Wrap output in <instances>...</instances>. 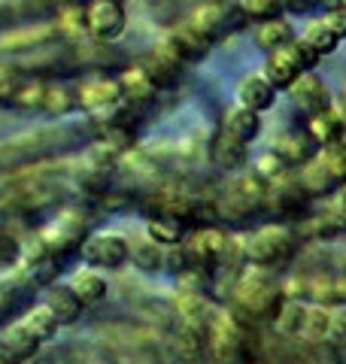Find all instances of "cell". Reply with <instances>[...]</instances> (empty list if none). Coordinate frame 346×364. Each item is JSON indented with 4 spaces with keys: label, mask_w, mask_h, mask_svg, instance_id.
Returning <instances> with one entry per match:
<instances>
[{
    "label": "cell",
    "mask_w": 346,
    "mask_h": 364,
    "mask_svg": "<svg viewBox=\"0 0 346 364\" xmlns=\"http://www.w3.org/2000/svg\"><path fill=\"white\" fill-rule=\"evenodd\" d=\"M283 286L268 277V267L249 264L240 267L234 277V289H231V301H234V316L240 322H271L276 306L283 304Z\"/></svg>",
    "instance_id": "6da1fadb"
},
{
    "label": "cell",
    "mask_w": 346,
    "mask_h": 364,
    "mask_svg": "<svg viewBox=\"0 0 346 364\" xmlns=\"http://www.w3.org/2000/svg\"><path fill=\"white\" fill-rule=\"evenodd\" d=\"M298 249V237L295 231H288L285 225H264L261 231H256L246 243V264H258V267H276L285 264Z\"/></svg>",
    "instance_id": "7a4b0ae2"
},
{
    "label": "cell",
    "mask_w": 346,
    "mask_h": 364,
    "mask_svg": "<svg viewBox=\"0 0 346 364\" xmlns=\"http://www.w3.org/2000/svg\"><path fill=\"white\" fill-rule=\"evenodd\" d=\"M246 21V16L240 13V6H234L231 0H201L198 6H192V13L186 16V25L204 33L210 43L222 40L228 31L240 28Z\"/></svg>",
    "instance_id": "3957f363"
},
{
    "label": "cell",
    "mask_w": 346,
    "mask_h": 364,
    "mask_svg": "<svg viewBox=\"0 0 346 364\" xmlns=\"http://www.w3.org/2000/svg\"><path fill=\"white\" fill-rule=\"evenodd\" d=\"M264 191H268V179H261L256 170L237 176L225 191V200L219 203V215H228L234 222L252 219L264 207Z\"/></svg>",
    "instance_id": "277c9868"
},
{
    "label": "cell",
    "mask_w": 346,
    "mask_h": 364,
    "mask_svg": "<svg viewBox=\"0 0 346 364\" xmlns=\"http://www.w3.org/2000/svg\"><path fill=\"white\" fill-rule=\"evenodd\" d=\"M79 255L88 267L98 270H119L122 264H128L131 243L119 234H88L85 243L79 246Z\"/></svg>",
    "instance_id": "5b68a950"
},
{
    "label": "cell",
    "mask_w": 346,
    "mask_h": 364,
    "mask_svg": "<svg viewBox=\"0 0 346 364\" xmlns=\"http://www.w3.org/2000/svg\"><path fill=\"white\" fill-rule=\"evenodd\" d=\"M125 21H128V16H125L122 0H88L85 4V28L91 40L100 43L119 40Z\"/></svg>",
    "instance_id": "8992f818"
},
{
    "label": "cell",
    "mask_w": 346,
    "mask_h": 364,
    "mask_svg": "<svg viewBox=\"0 0 346 364\" xmlns=\"http://www.w3.org/2000/svg\"><path fill=\"white\" fill-rule=\"evenodd\" d=\"M125 100L119 76H88L76 85V107L83 112H110Z\"/></svg>",
    "instance_id": "52a82bcc"
},
{
    "label": "cell",
    "mask_w": 346,
    "mask_h": 364,
    "mask_svg": "<svg viewBox=\"0 0 346 364\" xmlns=\"http://www.w3.org/2000/svg\"><path fill=\"white\" fill-rule=\"evenodd\" d=\"M313 200L304 191V186L298 182V176H276L268 182V191H264V207L276 215H285V219H298L304 215L307 203Z\"/></svg>",
    "instance_id": "ba28073f"
},
{
    "label": "cell",
    "mask_w": 346,
    "mask_h": 364,
    "mask_svg": "<svg viewBox=\"0 0 346 364\" xmlns=\"http://www.w3.org/2000/svg\"><path fill=\"white\" fill-rule=\"evenodd\" d=\"M228 243H231V234L222 231L219 225H201V228H192V234L186 237V252L192 258V264L210 270L225 258Z\"/></svg>",
    "instance_id": "9c48e42d"
},
{
    "label": "cell",
    "mask_w": 346,
    "mask_h": 364,
    "mask_svg": "<svg viewBox=\"0 0 346 364\" xmlns=\"http://www.w3.org/2000/svg\"><path fill=\"white\" fill-rule=\"evenodd\" d=\"M85 237H88L85 222L79 219L76 213H67L40 234V243L46 246L49 255H70V252H79V246L85 243Z\"/></svg>",
    "instance_id": "30bf717a"
},
{
    "label": "cell",
    "mask_w": 346,
    "mask_h": 364,
    "mask_svg": "<svg viewBox=\"0 0 346 364\" xmlns=\"http://www.w3.org/2000/svg\"><path fill=\"white\" fill-rule=\"evenodd\" d=\"M288 97H292V104L301 109L304 116H313V112H322L331 107V91L316 70H307L298 76L295 82L288 85Z\"/></svg>",
    "instance_id": "8fae6325"
},
{
    "label": "cell",
    "mask_w": 346,
    "mask_h": 364,
    "mask_svg": "<svg viewBox=\"0 0 346 364\" xmlns=\"http://www.w3.org/2000/svg\"><path fill=\"white\" fill-rule=\"evenodd\" d=\"M161 43H164L167 49L177 52V58H179L182 64H198V61H204L206 55H210V46H213L210 40L204 37V33H198L194 28H189L186 21H182V25H177V28H170Z\"/></svg>",
    "instance_id": "7c38bea8"
},
{
    "label": "cell",
    "mask_w": 346,
    "mask_h": 364,
    "mask_svg": "<svg viewBox=\"0 0 346 364\" xmlns=\"http://www.w3.org/2000/svg\"><path fill=\"white\" fill-rule=\"evenodd\" d=\"M301 73L304 70H301V61H298L292 43L283 46V49L268 52V61H264V76H268V82L276 91H288V85H292Z\"/></svg>",
    "instance_id": "4fadbf2b"
},
{
    "label": "cell",
    "mask_w": 346,
    "mask_h": 364,
    "mask_svg": "<svg viewBox=\"0 0 346 364\" xmlns=\"http://www.w3.org/2000/svg\"><path fill=\"white\" fill-rule=\"evenodd\" d=\"M143 67H146V73L152 76V82L158 85V91H167V88H173L179 82L182 67H186V64L177 58V52H173V49H167L164 43H158Z\"/></svg>",
    "instance_id": "5bb4252c"
},
{
    "label": "cell",
    "mask_w": 346,
    "mask_h": 364,
    "mask_svg": "<svg viewBox=\"0 0 346 364\" xmlns=\"http://www.w3.org/2000/svg\"><path fill=\"white\" fill-rule=\"evenodd\" d=\"M237 104L256 112H268L276 104V88L268 82L264 73H249L237 85Z\"/></svg>",
    "instance_id": "9a60e30c"
},
{
    "label": "cell",
    "mask_w": 346,
    "mask_h": 364,
    "mask_svg": "<svg viewBox=\"0 0 346 364\" xmlns=\"http://www.w3.org/2000/svg\"><path fill=\"white\" fill-rule=\"evenodd\" d=\"M146 237L152 243L158 246H179V243H186V237H189V225L182 215L177 213H155V215H149V222H146Z\"/></svg>",
    "instance_id": "2e32d148"
},
{
    "label": "cell",
    "mask_w": 346,
    "mask_h": 364,
    "mask_svg": "<svg viewBox=\"0 0 346 364\" xmlns=\"http://www.w3.org/2000/svg\"><path fill=\"white\" fill-rule=\"evenodd\" d=\"M43 306L52 313V318L61 328L79 322V316H83V310H85V304L76 298V291L70 289V282H67V286H52L49 291H46Z\"/></svg>",
    "instance_id": "e0dca14e"
},
{
    "label": "cell",
    "mask_w": 346,
    "mask_h": 364,
    "mask_svg": "<svg viewBox=\"0 0 346 364\" xmlns=\"http://www.w3.org/2000/svg\"><path fill=\"white\" fill-rule=\"evenodd\" d=\"M307 134L316 140L319 149H325V146L343 140L346 134V116L340 109H322V112H313V116H307Z\"/></svg>",
    "instance_id": "ac0fdd59"
},
{
    "label": "cell",
    "mask_w": 346,
    "mask_h": 364,
    "mask_svg": "<svg viewBox=\"0 0 346 364\" xmlns=\"http://www.w3.org/2000/svg\"><path fill=\"white\" fill-rule=\"evenodd\" d=\"M119 82H122L125 100H131L134 107H152V100L158 97V85L152 82V76L146 73L143 64L128 67V70L119 76Z\"/></svg>",
    "instance_id": "d6986e66"
},
{
    "label": "cell",
    "mask_w": 346,
    "mask_h": 364,
    "mask_svg": "<svg viewBox=\"0 0 346 364\" xmlns=\"http://www.w3.org/2000/svg\"><path fill=\"white\" fill-rule=\"evenodd\" d=\"M276 155L285 161V167H304L307 161H313V158L319 155V146H316L313 136L307 134V128L304 131H288L280 140V146H276Z\"/></svg>",
    "instance_id": "ffe728a7"
},
{
    "label": "cell",
    "mask_w": 346,
    "mask_h": 364,
    "mask_svg": "<svg viewBox=\"0 0 346 364\" xmlns=\"http://www.w3.org/2000/svg\"><path fill=\"white\" fill-rule=\"evenodd\" d=\"M307 304L304 298H283V304L276 306V313L271 318L273 331L280 337H301L304 318H307Z\"/></svg>",
    "instance_id": "44dd1931"
},
{
    "label": "cell",
    "mask_w": 346,
    "mask_h": 364,
    "mask_svg": "<svg viewBox=\"0 0 346 364\" xmlns=\"http://www.w3.org/2000/svg\"><path fill=\"white\" fill-rule=\"evenodd\" d=\"M222 131H228L231 136H237V140L243 143H256L261 136V112L256 109H246V107H231L225 112V124Z\"/></svg>",
    "instance_id": "7402d4cb"
},
{
    "label": "cell",
    "mask_w": 346,
    "mask_h": 364,
    "mask_svg": "<svg viewBox=\"0 0 346 364\" xmlns=\"http://www.w3.org/2000/svg\"><path fill=\"white\" fill-rule=\"evenodd\" d=\"M249 158V143L231 136L228 131H219L213 140V161L222 170H240Z\"/></svg>",
    "instance_id": "603a6c76"
},
{
    "label": "cell",
    "mask_w": 346,
    "mask_h": 364,
    "mask_svg": "<svg viewBox=\"0 0 346 364\" xmlns=\"http://www.w3.org/2000/svg\"><path fill=\"white\" fill-rule=\"evenodd\" d=\"M295 40V28L285 16L280 18H268V21H258V31H256V46L264 52H273V49H283Z\"/></svg>",
    "instance_id": "cb8c5ba5"
},
{
    "label": "cell",
    "mask_w": 346,
    "mask_h": 364,
    "mask_svg": "<svg viewBox=\"0 0 346 364\" xmlns=\"http://www.w3.org/2000/svg\"><path fill=\"white\" fill-rule=\"evenodd\" d=\"M298 182L304 186V191L310 198H325V195H331L334 188H337V182L331 179V173L325 170V164H322V158L316 155L313 161H307L304 167H301V173H298Z\"/></svg>",
    "instance_id": "d4e9b609"
},
{
    "label": "cell",
    "mask_w": 346,
    "mask_h": 364,
    "mask_svg": "<svg viewBox=\"0 0 346 364\" xmlns=\"http://www.w3.org/2000/svg\"><path fill=\"white\" fill-rule=\"evenodd\" d=\"M70 289L76 291V298L83 301L85 306H91V304H100V301L110 294L107 279H103L98 270H79V273H73Z\"/></svg>",
    "instance_id": "484cf974"
},
{
    "label": "cell",
    "mask_w": 346,
    "mask_h": 364,
    "mask_svg": "<svg viewBox=\"0 0 346 364\" xmlns=\"http://www.w3.org/2000/svg\"><path fill=\"white\" fill-rule=\"evenodd\" d=\"M0 343H4L9 352H13L16 358H31L33 352H40V346H43L40 340L33 337V334L28 331V328H25V322H21V318L6 328L4 337H0Z\"/></svg>",
    "instance_id": "4316f807"
},
{
    "label": "cell",
    "mask_w": 346,
    "mask_h": 364,
    "mask_svg": "<svg viewBox=\"0 0 346 364\" xmlns=\"http://www.w3.org/2000/svg\"><path fill=\"white\" fill-rule=\"evenodd\" d=\"M128 261L140 273H158V270H164V246H158V243H152L146 237V240L131 246Z\"/></svg>",
    "instance_id": "83f0119b"
},
{
    "label": "cell",
    "mask_w": 346,
    "mask_h": 364,
    "mask_svg": "<svg viewBox=\"0 0 346 364\" xmlns=\"http://www.w3.org/2000/svg\"><path fill=\"white\" fill-rule=\"evenodd\" d=\"M298 40H301V43L307 46V49H313V52L319 55V58H325V55H331V52L340 46V40L334 37L331 28H328L322 18L310 21V25L304 28V33H301V37H298Z\"/></svg>",
    "instance_id": "f1b7e54d"
},
{
    "label": "cell",
    "mask_w": 346,
    "mask_h": 364,
    "mask_svg": "<svg viewBox=\"0 0 346 364\" xmlns=\"http://www.w3.org/2000/svg\"><path fill=\"white\" fill-rule=\"evenodd\" d=\"M58 31L67 40H85L88 28H85V6L79 4H61L58 9Z\"/></svg>",
    "instance_id": "f546056e"
},
{
    "label": "cell",
    "mask_w": 346,
    "mask_h": 364,
    "mask_svg": "<svg viewBox=\"0 0 346 364\" xmlns=\"http://www.w3.org/2000/svg\"><path fill=\"white\" fill-rule=\"evenodd\" d=\"M328 316H331V306L307 304V318H304V328H301V337L307 343H325L328 340Z\"/></svg>",
    "instance_id": "4dcf8cb0"
},
{
    "label": "cell",
    "mask_w": 346,
    "mask_h": 364,
    "mask_svg": "<svg viewBox=\"0 0 346 364\" xmlns=\"http://www.w3.org/2000/svg\"><path fill=\"white\" fill-rule=\"evenodd\" d=\"M307 237H319V240H334V237H340L346 231V215L340 213H319L313 219H307Z\"/></svg>",
    "instance_id": "1f68e13d"
},
{
    "label": "cell",
    "mask_w": 346,
    "mask_h": 364,
    "mask_svg": "<svg viewBox=\"0 0 346 364\" xmlns=\"http://www.w3.org/2000/svg\"><path fill=\"white\" fill-rule=\"evenodd\" d=\"M79 109L76 107V88L70 85H46V100H43V112L49 116H67V112Z\"/></svg>",
    "instance_id": "d6a6232c"
},
{
    "label": "cell",
    "mask_w": 346,
    "mask_h": 364,
    "mask_svg": "<svg viewBox=\"0 0 346 364\" xmlns=\"http://www.w3.org/2000/svg\"><path fill=\"white\" fill-rule=\"evenodd\" d=\"M21 322H25V328L40 340V343L52 340V337L58 334V328H61V325H58L55 318H52V313L46 310V306H33V310H28L25 316H21Z\"/></svg>",
    "instance_id": "836d02e7"
},
{
    "label": "cell",
    "mask_w": 346,
    "mask_h": 364,
    "mask_svg": "<svg viewBox=\"0 0 346 364\" xmlns=\"http://www.w3.org/2000/svg\"><path fill=\"white\" fill-rule=\"evenodd\" d=\"M240 13L252 21H268L285 16V0H240Z\"/></svg>",
    "instance_id": "e575fe53"
},
{
    "label": "cell",
    "mask_w": 346,
    "mask_h": 364,
    "mask_svg": "<svg viewBox=\"0 0 346 364\" xmlns=\"http://www.w3.org/2000/svg\"><path fill=\"white\" fill-rule=\"evenodd\" d=\"M46 85H49V82H43V79H37V82H21V85L16 88V95H13V100H9V104H16L19 109H25V112L43 109Z\"/></svg>",
    "instance_id": "d590c367"
},
{
    "label": "cell",
    "mask_w": 346,
    "mask_h": 364,
    "mask_svg": "<svg viewBox=\"0 0 346 364\" xmlns=\"http://www.w3.org/2000/svg\"><path fill=\"white\" fill-rule=\"evenodd\" d=\"M319 158H322V164H325V170L331 173V179L337 182V186H343L346 182V140L325 146V149L319 152Z\"/></svg>",
    "instance_id": "8d00e7d4"
},
{
    "label": "cell",
    "mask_w": 346,
    "mask_h": 364,
    "mask_svg": "<svg viewBox=\"0 0 346 364\" xmlns=\"http://www.w3.org/2000/svg\"><path fill=\"white\" fill-rule=\"evenodd\" d=\"M256 173L261 176V179H276V176H283L285 173V161L276 152H264V155H258L256 158Z\"/></svg>",
    "instance_id": "74e56055"
},
{
    "label": "cell",
    "mask_w": 346,
    "mask_h": 364,
    "mask_svg": "<svg viewBox=\"0 0 346 364\" xmlns=\"http://www.w3.org/2000/svg\"><path fill=\"white\" fill-rule=\"evenodd\" d=\"M328 340L334 346H346V306H331L328 316Z\"/></svg>",
    "instance_id": "f35d334b"
},
{
    "label": "cell",
    "mask_w": 346,
    "mask_h": 364,
    "mask_svg": "<svg viewBox=\"0 0 346 364\" xmlns=\"http://www.w3.org/2000/svg\"><path fill=\"white\" fill-rule=\"evenodd\" d=\"M19 258H21V243H19V237L0 231V264H16Z\"/></svg>",
    "instance_id": "ab89813d"
},
{
    "label": "cell",
    "mask_w": 346,
    "mask_h": 364,
    "mask_svg": "<svg viewBox=\"0 0 346 364\" xmlns=\"http://www.w3.org/2000/svg\"><path fill=\"white\" fill-rule=\"evenodd\" d=\"M322 21H325V25L331 28V33H334L337 40H346V9H343V6H334Z\"/></svg>",
    "instance_id": "60d3db41"
},
{
    "label": "cell",
    "mask_w": 346,
    "mask_h": 364,
    "mask_svg": "<svg viewBox=\"0 0 346 364\" xmlns=\"http://www.w3.org/2000/svg\"><path fill=\"white\" fill-rule=\"evenodd\" d=\"M16 88H19V82L13 79V73H9V70H0V104H9V100H13V95H16Z\"/></svg>",
    "instance_id": "b9f144b4"
},
{
    "label": "cell",
    "mask_w": 346,
    "mask_h": 364,
    "mask_svg": "<svg viewBox=\"0 0 346 364\" xmlns=\"http://www.w3.org/2000/svg\"><path fill=\"white\" fill-rule=\"evenodd\" d=\"M19 361H21V358H16L13 352H9L4 343H0V364H19Z\"/></svg>",
    "instance_id": "7bdbcfd3"
},
{
    "label": "cell",
    "mask_w": 346,
    "mask_h": 364,
    "mask_svg": "<svg viewBox=\"0 0 346 364\" xmlns=\"http://www.w3.org/2000/svg\"><path fill=\"white\" fill-rule=\"evenodd\" d=\"M340 203H343V210H346V182L340 186Z\"/></svg>",
    "instance_id": "ee69618b"
},
{
    "label": "cell",
    "mask_w": 346,
    "mask_h": 364,
    "mask_svg": "<svg viewBox=\"0 0 346 364\" xmlns=\"http://www.w3.org/2000/svg\"><path fill=\"white\" fill-rule=\"evenodd\" d=\"M61 4H76V0H61Z\"/></svg>",
    "instance_id": "f6af8a7d"
},
{
    "label": "cell",
    "mask_w": 346,
    "mask_h": 364,
    "mask_svg": "<svg viewBox=\"0 0 346 364\" xmlns=\"http://www.w3.org/2000/svg\"><path fill=\"white\" fill-rule=\"evenodd\" d=\"M340 6H343V9H346V0H340Z\"/></svg>",
    "instance_id": "bcb514c9"
},
{
    "label": "cell",
    "mask_w": 346,
    "mask_h": 364,
    "mask_svg": "<svg viewBox=\"0 0 346 364\" xmlns=\"http://www.w3.org/2000/svg\"><path fill=\"white\" fill-rule=\"evenodd\" d=\"M0 318H4V313H0Z\"/></svg>",
    "instance_id": "7dc6e473"
}]
</instances>
